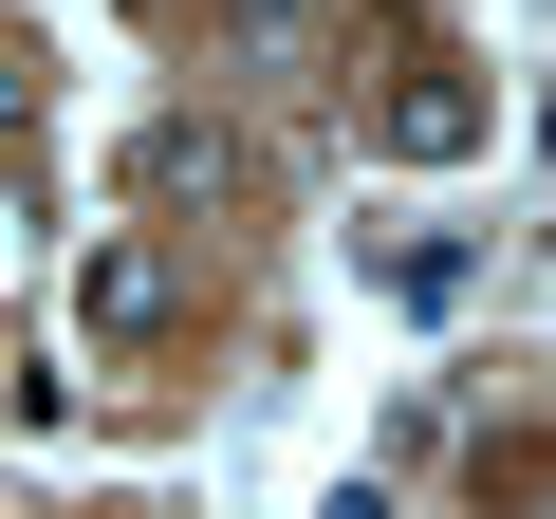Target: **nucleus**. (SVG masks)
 I'll return each instance as SVG.
<instances>
[{"label": "nucleus", "instance_id": "1", "mask_svg": "<svg viewBox=\"0 0 556 519\" xmlns=\"http://www.w3.org/2000/svg\"><path fill=\"white\" fill-rule=\"evenodd\" d=\"M482 130H501V93H482L464 56H408V75L371 93V149H390V167H464Z\"/></svg>", "mask_w": 556, "mask_h": 519}, {"label": "nucleus", "instance_id": "2", "mask_svg": "<svg viewBox=\"0 0 556 519\" xmlns=\"http://www.w3.org/2000/svg\"><path fill=\"white\" fill-rule=\"evenodd\" d=\"M75 334H93V353L186 334V260H167V241H93V260H75Z\"/></svg>", "mask_w": 556, "mask_h": 519}, {"label": "nucleus", "instance_id": "3", "mask_svg": "<svg viewBox=\"0 0 556 519\" xmlns=\"http://www.w3.org/2000/svg\"><path fill=\"white\" fill-rule=\"evenodd\" d=\"M130 167H149V204H241V186H260L223 112H149V149H130Z\"/></svg>", "mask_w": 556, "mask_h": 519}, {"label": "nucleus", "instance_id": "4", "mask_svg": "<svg viewBox=\"0 0 556 519\" xmlns=\"http://www.w3.org/2000/svg\"><path fill=\"white\" fill-rule=\"evenodd\" d=\"M316 38V0H241V56H298Z\"/></svg>", "mask_w": 556, "mask_h": 519}]
</instances>
